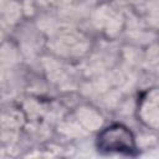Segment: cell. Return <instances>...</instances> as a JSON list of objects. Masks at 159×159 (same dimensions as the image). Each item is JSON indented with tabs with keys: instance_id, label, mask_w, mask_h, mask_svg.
Wrapping results in <instances>:
<instances>
[{
	"instance_id": "1",
	"label": "cell",
	"mask_w": 159,
	"mask_h": 159,
	"mask_svg": "<svg viewBox=\"0 0 159 159\" xmlns=\"http://www.w3.org/2000/svg\"><path fill=\"white\" fill-rule=\"evenodd\" d=\"M98 150L133 155L135 145L130 132L122 125H112L98 135Z\"/></svg>"
}]
</instances>
